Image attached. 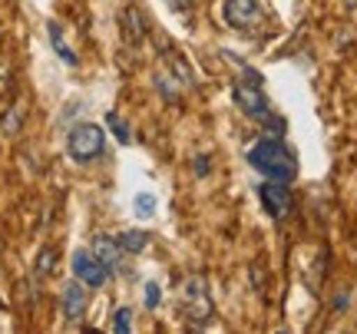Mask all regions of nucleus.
<instances>
[{
    "instance_id": "f257e3e1",
    "label": "nucleus",
    "mask_w": 357,
    "mask_h": 334,
    "mask_svg": "<svg viewBox=\"0 0 357 334\" xmlns=\"http://www.w3.org/2000/svg\"><path fill=\"white\" fill-rule=\"evenodd\" d=\"M248 166L258 169L268 179H281V182H291L294 176H298L294 155L288 153L278 139H258L255 146L248 149Z\"/></svg>"
},
{
    "instance_id": "f03ea898",
    "label": "nucleus",
    "mask_w": 357,
    "mask_h": 334,
    "mask_svg": "<svg viewBox=\"0 0 357 334\" xmlns=\"http://www.w3.org/2000/svg\"><path fill=\"white\" fill-rule=\"evenodd\" d=\"M102 142H106V132H102L96 123H79V126L70 129V139H66V149L77 162H93L96 155L102 153Z\"/></svg>"
},
{
    "instance_id": "7ed1b4c3",
    "label": "nucleus",
    "mask_w": 357,
    "mask_h": 334,
    "mask_svg": "<svg viewBox=\"0 0 357 334\" xmlns=\"http://www.w3.org/2000/svg\"><path fill=\"white\" fill-rule=\"evenodd\" d=\"M258 199H261V206H265L268 215H275V219H284L294 208L291 189H288V182H281V179L261 182V185H258Z\"/></svg>"
},
{
    "instance_id": "20e7f679",
    "label": "nucleus",
    "mask_w": 357,
    "mask_h": 334,
    "mask_svg": "<svg viewBox=\"0 0 357 334\" xmlns=\"http://www.w3.org/2000/svg\"><path fill=\"white\" fill-rule=\"evenodd\" d=\"M231 96H235V103L242 106V113H248V116H255L258 123H268V126H281L278 119L271 116V109H268V100L258 93V86L255 83H235V90H231Z\"/></svg>"
},
{
    "instance_id": "39448f33",
    "label": "nucleus",
    "mask_w": 357,
    "mask_h": 334,
    "mask_svg": "<svg viewBox=\"0 0 357 334\" xmlns=\"http://www.w3.org/2000/svg\"><path fill=\"white\" fill-rule=\"evenodd\" d=\"M73 275H77L86 288H102V284H106V278H109V268H106V265H102L93 252L77 248V252H73Z\"/></svg>"
},
{
    "instance_id": "423d86ee",
    "label": "nucleus",
    "mask_w": 357,
    "mask_h": 334,
    "mask_svg": "<svg viewBox=\"0 0 357 334\" xmlns=\"http://www.w3.org/2000/svg\"><path fill=\"white\" fill-rule=\"evenodd\" d=\"M182 305L189 311L192 321H208V314H212V301L205 295V284L202 278H189V282L182 284Z\"/></svg>"
},
{
    "instance_id": "0eeeda50",
    "label": "nucleus",
    "mask_w": 357,
    "mask_h": 334,
    "mask_svg": "<svg viewBox=\"0 0 357 334\" xmlns=\"http://www.w3.org/2000/svg\"><path fill=\"white\" fill-rule=\"evenodd\" d=\"M225 20L235 30H252L261 20V0H225Z\"/></svg>"
},
{
    "instance_id": "6e6552de",
    "label": "nucleus",
    "mask_w": 357,
    "mask_h": 334,
    "mask_svg": "<svg viewBox=\"0 0 357 334\" xmlns=\"http://www.w3.org/2000/svg\"><path fill=\"white\" fill-rule=\"evenodd\" d=\"M60 305H63V318L70 324H77L83 314H86V305H89V295H86V284L79 282H66L63 291H60Z\"/></svg>"
},
{
    "instance_id": "1a4fd4ad",
    "label": "nucleus",
    "mask_w": 357,
    "mask_h": 334,
    "mask_svg": "<svg viewBox=\"0 0 357 334\" xmlns=\"http://www.w3.org/2000/svg\"><path fill=\"white\" fill-rule=\"evenodd\" d=\"M89 252L100 258L109 271H116V268H119V261H123V248H119V242H116V238H109V235H96Z\"/></svg>"
},
{
    "instance_id": "9d476101",
    "label": "nucleus",
    "mask_w": 357,
    "mask_h": 334,
    "mask_svg": "<svg viewBox=\"0 0 357 334\" xmlns=\"http://www.w3.org/2000/svg\"><path fill=\"white\" fill-rule=\"evenodd\" d=\"M47 33H50V47L56 50V56H60L63 63L77 66V53L66 47V40H63V30H60V24H47Z\"/></svg>"
},
{
    "instance_id": "9b49d317",
    "label": "nucleus",
    "mask_w": 357,
    "mask_h": 334,
    "mask_svg": "<svg viewBox=\"0 0 357 334\" xmlns=\"http://www.w3.org/2000/svg\"><path fill=\"white\" fill-rule=\"evenodd\" d=\"M116 242H119V248H126V252H142V248L149 245V235H146V231L129 229V231H123Z\"/></svg>"
},
{
    "instance_id": "f8f14e48",
    "label": "nucleus",
    "mask_w": 357,
    "mask_h": 334,
    "mask_svg": "<svg viewBox=\"0 0 357 334\" xmlns=\"http://www.w3.org/2000/svg\"><path fill=\"white\" fill-rule=\"evenodd\" d=\"M153 212H155V199L149 192H139L136 195V215L139 219H153Z\"/></svg>"
},
{
    "instance_id": "ddd939ff",
    "label": "nucleus",
    "mask_w": 357,
    "mask_h": 334,
    "mask_svg": "<svg viewBox=\"0 0 357 334\" xmlns=\"http://www.w3.org/2000/svg\"><path fill=\"white\" fill-rule=\"evenodd\" d=\"M106 123H109V129L116 132V139H119V142H129V139H132V136H129V126L123 123V119H119V113H109V116H106Z\"/></svg>"
},
{
    "instance_id": "4468645a",
    "label": "nucleus",
    "mask_w": 357,
    "mask_h": 334,
    "mask_svg": "<svg viewBox=\"0 0 357 334\" xmlns=\"http://www.w3.org/2000/svg\"><path fill=\"white\" fill-rule=\"evenodd\" d=\"M129 318H132V311L129 308H119L113 314V331H119V334H126L129 328H132V321H129Z\"/></svg>"
},
{
    "instance_id": "2eb2a0df",
    "label": "nucleus",
    "mask_w": 357,
    "mask_h": 334,
    "mask_svg": "<svg viewBox=\"0 0 357 334\" xmlns=\"http://www.w3.org/2000/svg\"><path fill=\"white\" fill-rule=\"evenodd\" d=\"M53 248H43L40 252V258H37V278H43V275H50V268H53Z\"/></svg>"
},
{
    "instance_id": "dca6fc26",
    "label": "nucleus",
    "mask_w": 357,
    "mask_h": 334,
    "mask_svg": "<svg viewBox=\"0 0 357 334\" xmlns=\"http://www.w3.org/2000/svg\"><path fill=\"white\" fill-rule=\"evenodd\" d=\"M142 298H146V308H155V305H159V284L149 282V284H146V295H142Z\"/></svg>"
},
{
    "instance_id": "f3484780",
    "label": "nucleus",
    "mask_w": 357,
    "mask_h": 334,
    "mask_svg": "<svg viewBox=\"0 0 357 334\" xmlns=\"http://www.w3.org/2000/svg\"><path fill=\"white\" fill-rule=\"evenodd\" d=\"M17 123H20V109H13V113L3 119V129H7V132H13V126H17Z\"/></svg>"
},
{
    "instance_id": "a211bd4d",
    "label": "nucleus",
    "mask_w": 357,
    "mask_h": 334,
    "mask_svg": "<svg viewBox=\"0 0 357 334\" xmlns=\"http://www.w3.org/2000/svg\"><path fill=\"white\" fill-rule=\"evenodd\" d=\"M195 172H199V176H205V172H208V162H205V155H199V162H195Z\"/></svg>"
},
{
    "instance_id": "6ab92c4d",
    "label": "nucleus",
    "mask_w": 357,
    "mask_h": 334,
    "mask_svg": "<svg viewBox=\"0 0 357 334\" xmlns=\"http://www.w3.org/2000/svg\"><path fill=\"white\" fill-rule=\"evenodd\" d=\"M172 3H178V7H189L192 0H172Z\"/></svg>"
}]
</instances>
